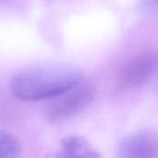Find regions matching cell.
Returning a JSON list of instances; mask_svg holds the SVG:
<instances>
[{
	"instance_id": "cell-1",
	"label": "cell",
	"mask_w": 158,
	"mask_h": 158,
	"mask_svg": "<svg viewBox=\"0 0 158 158\" xmlns=\"http://www.w3.org/2000/svg\"><path fill=\"white\" fill-rule=\"evenodd\" d=\"M83 75L76 67L49 63L27 68L11 80L12 94L22 101L56 98L82 82Z\"/></svg>"
},
{
	"instance_id": "cell-2",
	"label": "cell",
	"mask_w": 158,
	"mask_h": 158,
	"mask_svg": "<svg viewBox=\"0 0 158 158\" xmlns=\"http://www.w3.org/2000/svg\"><path fill=\"white\" fill-rule=\"evenodd\" d=\"M94 88L87 83H80L71 90L57 96L45 110V119L51 124L63 122L83 110L94 99Z\"/></svg>"
},
{
	"instance_id": "cell-3",
	"label": "cell",
	"mask_w": 158,
	"mask_h": 158,
	"mask_svg": "<svg viewBox=\"0 0 158 158\" xmlns=\"http://www.w3.org/2000/svg\"><path fill=\"white\" fill-rule=\"evenodd\" d=\"M158 72V52L149 50L124 63L118 72V82L122 88H135L144 84Z\"/></svg>"
},
{
	"instance_id": "cell-4",
	"label": "cell",
	"mask_w": 158,
	"mask_h": 158,
	"mask_svg": "<svg viewBox=\"0 0 158 158\" xmlns=\"http://www.w3.org/2000/svg\"><path fill=\"white\" fill-rule=\"evenodd\" d=\"M117 158H158V133L143 130L128 135L118 145Z\"/></svg>"
},
{
	"instance_id": "cell-5",
	"label": "cell",
	"mask_w": 158,
	"mask_h": 158,
	"mask_svg": "<svg viewBox=\"0 0 158 158\" xmlns=\"http://www.w3.org/2000/svg\"><path fill=\"white\" fill-rule=\"evenodd\" d=\"M56 158H101V155L83 137L71 135L61 141Z\"/></svg>"
},
{
	"instance_id": "cell-6",
	"label": "cell",
	"mask_w": 158,
	"mask_h": 158,
	"mask_svg": "<svg viewBox=\"0 0 158 158\" xmlns=\"http://www.w3.org/2000/svg\"><path fill=\"white\" fill-rule=\"evenodd\" d=\"M0 158H22L19 141L6 131H2L0 135Z\"/></svg>"
},
{
	"instance_id": "cell-7",
	"label": "cell",
	"mask_w": 158,
	"mask_h": 158,
	"mask_svg": "<svg viewBox=\"0 0 158 158\" xmlns=\"http://www.w3.org/2000/svg\"><path fill=\"white\" fill-rule=\"evenodd\" d=\"M158 5V0H139V6L141 8H152Z\"/></svg>"
}]
</instances>
